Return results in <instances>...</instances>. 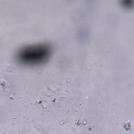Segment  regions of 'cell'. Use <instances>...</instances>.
<instances>
[{
    "mask_svg": "<svg viewBox=\"0 0 134 134\" xmlns=\"http://www.w3.org/2000/svg\"><path fill=\"white\" fill-rule=\"evenodd\" d=\"M52 53V48L47 43L28 45L18 50L15 55L17 61L25 65H38L46 63Z\"/></svg>",
    "mask_w": 134,
    "mask_h": 134,
    "instance_id": "obj_1",
    "label": "cell"
}]
</instances>
